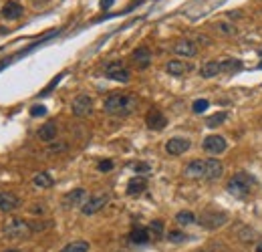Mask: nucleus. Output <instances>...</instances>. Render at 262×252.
<instances>
[{
	"instance_id": "obj_13",
	"label": "nucleus",
	"mask_w": 262,
	"mask_h": 252,
	"mask_svg": "<svg viewBox=\"0 0 262 252\" xmlns=\"http://www.w3.org/2000/svg\"><path fill=\"white\" fill-rule=\"evenodd\" d=\"M174 53L180 55V57H196L198 55V46H196L194 40L184 38V40H178L174 44Z\"/></svg>"
},
{
	"instance_id": "obj_41",
	"label": "nucleus",
	"mask_w": 262,
	"mask_h": 252,
	"mask_svg": "<svg viewBox=\"0 0 262 252\" xmlns=\"http://www.w3.org/2000/svg\"><path fill=\"white\" fill-rule=\"evenodd\" d=\"M258 69H262V63H260V65H258Z\"/></svg>"
},
{
	"instance_id": "obj_33",
	"label": "nucleus",
	"mask_w": 262,
	"mask_h": 252,
	"mask_svg": "<svg viewBox=\"0 0 262 252\" xmlns=\"http://www.w3.org/2000/svg\"><path fill=\"white\" fill-rule=\"evenodd\" d=\"M67 149V143H52L48 147V154H59V151H65Z\"/></svg>"
},
{
	"instance_id": "obj_30",
	"label": "nucleus",
	"mask_w": 262,
	"mask_h": 252,
	"mask_svg": "<svg viewBox=\"0 0 262 252\" xmlns=\"http://www.w3.org/2000/svg\"><path fill=\"white\" fill-rule=\"evenodd\" d=\"M149 230H151L157 238H160V236L164 234V222H162V220H153V222L149 224Z\"/></svg>"
},
{
	"instance_id": "obj_17",
	"label": "nucleus",
	"mask_w": 262,
	"mask_h": 252,
	"mask_svg": "<svg viewBox=\"0 0 262 252\" xmlns=\"http://www.w3.org/2000/svg\"><path fill=\"white\" fill-rule=\"evenodd\" d=\"M55 137H57V123L55 121H48L38 129V139L40 141L50 143V141H55Z\"/></svg>"
},
{
	"instance_id": "obj_2",
	"label": "nucleus",
	"mask_w": 262,
	"mask_h": 252,
	"mask_svg": "<svg viewBox=\"0 0 262 252\" xmlns=\"http://www.w3.org/2000/svg\"><path fill=\"white\" fill-rule=\"evenodd\" d=\"M137 97L135 95H129V93H115V95H109L105 99L103 103V109L105 113L109 115H115V117H127L135 111L137 107Z\"/></svg>"
},
{
	"instance_id": "obj_9",
	"label": "nucleus",
	"mask_w": 262,
	"mask_h": 252,
	"mask_svg": "<svg viewBox=\"0 0 262 252\" xmlns=\"http://www.w3.org/2000/svg\"><path fill=\"white\" fill-rule=\"evenodd\" d=\"M190 147H192V141L188 137H172L166 143V151L170 156H182V154H186Z\"/></svg>"
},
{
	"instance_id": "obj_10",
	"label": "nucleus",
	"mask_w": 262,
	"mask_h": 252,
	"mask_svg": "<svg viewBox=\"0 0 262 252\" xmlns=\"http://www.w3.org/2000/svg\"><path fill=\"white\" fill-rule=\"evenodd\" d=\"M202 147L208 151V154H222V151H226L228 143L222 135H208L204 141H202Z\"/></svg>"
},
{
	"instance_id": "obj_20",
	"label": "nucleus",
	"mask_w": 262,
	"mask_h": 252,
	"mask_svg": "<svg viewBox=\"0 0 262 252\" xmlns=\"http://www.w3.org/2000/svg\"><path fill=\"white\" fill-rule=\"evenodd\" d=\"M218 73H220V63H216V61H208L200 69V77H204V79H212Z\"/></svg>"
},
{
	"instance_id": "obj_32",
	"label": "nucleus",
	"mask_w": 262,
	"mask_h": 252,
	"mask_svg": "<svg viewBox=\"0 0 262 252\" xmlns=\"http://www.w3.org/2000/svg\"><path fill=\"white\" fill-rule=\"evenodd\" d=\"M30 115L32 117H42V115H46V107L44 105H32L30 107Z\"/></svg>"
},
{
	"instance_id": "obj_37",
	"label": "nucleus",
	"mask_w": 262,
	"mask_h": 252,
	"mask_svg": "<svg viewBox=\"0 0 262 252\" xmlns=\"http://www.w3.org/2000/svg\"><path fill=\"white\" fill-rule=\"evenodd\" d=\"M147 170H149L147 164H137V166H135V172H147Z\"/></svg>"
},
{
	"instance_id": "obj_4",
	"label": "nucleus",
	"mask_w": 262,
	"mask_h": 252,
	"mask_svg": "<svg viewBox=\"0 0 262 252\" xmlns=\"http://www.w3.org/2000/svg\"><path fill=\"white\" fill-rule=\"evenodd\" d=\"M2 232H4V236L10 238V240H24V238H28V236L32 234V228H30L28 222H24V220H20V218H10V220L4 222Z\"/></svg>"
},
{
	"instance_id": "obj_22",
	"label": "nucleus",
	"mask_w": 262,
	"mask_h": 252,
	"mask_svg": "<svg viewBox=\"0 0 262 252\" xmlns=\"http://www.w3.org/2000/svg\"><path fill=\"white\" fill-rule=\"evenodd\" d=\"M89 242L87 240H75V242H69L67 246L61 248V252H89Z\"/></svg>"
},
{
	"instance_id": "obj_1",
	"label": "nucleus",
	"mask_w": 262,
	"mask_h": 252,
	"mask_svg": "<svg viewBox=\"0 0 262 252\" xmlns=\"http://www.w3.org/2000/svg\"><path fill=\"white\" fill-rule=\"evenodd\" d=\"M184 174L194 180H216L224 174V166L218 160H194L184 168Z\"/></svg>"
},
{
	"instance_id": "obj_27",
	"label": "nucleus",
	"mask_w": 262,
	"mask_h": 252,
	"mask_svg": "<svg viewBox=\"0 0 262 252\" xmlns=\"http://www.w3.org/2000/svg\"><path fill=\"white\" fill-rule=\"evenodd\" d=\"M238 238H240L242 242H252V240H256V232H254L252 228H248V226H242V228L238 230Z\"/></svg>"
},
{
	"instance_id": "obj_3",
	"label": "nucleus",
	"mask_w": 262,
	"mask_h": 252,
	"mask_svg": "<svg viewBox=\"0 0 262 252\" xmlns=\"http://www.w3.org/2000/svg\"><path fill=\"white\" fill-rule=\"evenodd\" d=\"M254 184H256V182H254V178H252L250 174L238 172V174H234V176L228 180L226 190H228L232 196H236V198H246V196L252 192Z\"/></svg>"
},
{
	"instance_id": "obj_7",
	"label": "nucleus",
	"mask_w": 262,
	"mask_h": 252,
	"mask_svg": "<svg viewBox=\"0 0 262 252\" xmlns=\"http://www.w3.org/2000/svg\"><path fill=\"white\" fill-rule=\"evenodd\" d=\"M105 75H107L109 79H113V81H119V83H127V81L131 79L129 69H125L121 61H113V63H109L107 67H105Z\"/></svg>"
},
{
	"instance_id": "obj_18",
	"label": "nucleus",
	"mask_w": 262,
	"mask_h": 252,
	"mask_svg": "<svg viewBox=\"0 0 262 252\" xmlns=\"http://www.w3.org/2000/svg\"><path fill=\"white\" fill-rule=\"evenodd\" d=\"M166 71H168L170 75H174V77H182L184 73L192 71V65H188V63H184V61H170V63L166 65Z\"/></svg>"
},
{
	"instance_id": "obj_6",
	"label": "nucleus",
	"mask_w": 262,
	"mask_h": 252,
	"mask_svg": "<svg viewBox=\"0 0 262 252\" xmlns=\"http://www.w3.org/2000/svg\"><path fill=\"white\" fill-rule=\"evenodd\" d=\"M107 204H109V196H107V194H99V196H93V198H89V200L85 202L83 208H81V212H83L85 216H91V214H97L99 210H103Z\"/></svg>"
},
{
	"instance_id": "obj_40",
	"label": "nucleus",
	"mask_w": 262,
	"mask_h": 252,
	"mask_svg": "<svg viewBox=\"0 0 262 252\" xmlns=\"http://www.w3.org/2000/svg\"><path fill=\"white\" fill-rule=\"evenodd\" d=\"M4 252H20V250H16V248H12V250H4Z\"/></svg>"
},
{
	"instance_id": "obj_26",
	"label": "nucleus",
	"mask_w": 262,
	"mask_h": 252,
	"mask_svg": "<svg viewBox=\"0 0 262 252\" xmlns=\"http://www.w3.org/2000/svg\"><path fill=\"white\" fill-rule=\"evenodd\" d=\"M176 222H178V224H182V226H190V224H194V222H196V216H194L192 212L184 210V212H178V214H176Z\"/></svg>"
},
{
	"instance_id": "obj_11",
	"label": "nucleus",
	"mask_w": 262,
	"mask_h": 252,
	"mask_svg": "<svg viewBox=\"0 0 262 252\" xmlns=\"http://www.w3.org/2000/svg\"><path fill=\"white\" fill-rule=\"evenodd\" d=\"M145 123H147V127L149 129H155V131H162L166 125H168V119H166V115L160 111V109H149L147 111V115H145Z\"/></svg>"
},
{
	"instance_id": "obj_23",
	"label": "nucleus",
	"mask_w": 262,
	"mask_h": 252,
	"mask_svg": "<svg viewBox=\"0 0 262 252\" xmlns=\"http://www.w3.org/2000/svg\"><path fill=\"white\" fill-rule=\"evenodd\" d=\"M240 69H242V61H238V59L220 61V73H236Z\"/></svg>"
},
{
	"instance_id": "obj_12",
	"label": "nucleus",
	"mask_w": 262,
	"mask_h": 252,
	"mask_svg": "<svg viewBox=\"0 0 262 252\" xmlns=\"http://www.w3.org/2000/svg\"><path fill=\"white\" fill-rule=\"evenodd\" d=\"M20 206V200L12 192H0V212H14Z\"/></svg>"
},
{
	"instance_id": "obj_15",
	"label": "nucleus",
	"mask_w": 262,
	"mask_h": 252,
	"mask_svg": "<svg viewBox=\"0 0 262 252\" xmlns=\"http://www.w3.org/2000/svg\"><path fill=\"white\" fill-rule=\"evenodd\" d=\"M133 63L139 67V69H147L151 65V50L147 46H139L133 50V55H131Z\"/></svg>"
},
{
	"instance_id": "obj_34",
	"label": "nucleus",
	"mask_w": 262,
	"mask_h": 252,
	"mask_svg": "<svg viewBox=\"0 0 262 252\" xmlns=\"http://www.w3.org/2000/svg\"><path fill=\"white\" fill-rule=\"evenodd\" d=\"M101 172H109L111 168H113V162H109V160H105V162H99V166H97Z\"/></svg>"
},
{
	"instance_id": "obj_28",
	"label": "nucleus",
	"mask_w": 262,
	"mask_h": 252,
	"mask_svg": "<svg viewBox=\"0 0 262 252\" xmlns=\"http://www.w3.org/2000/svg\"><path fill=\"white\" fill-rule=\"evenodd\" d=\"M200 252H230V248H228L226 244H222V242H212L210 246L202 248Z\"/></svg>"
},
{
	"instance_id": "obj_16",
	"label": "nucleus",
	"mask_w": 262,
	"mask_h": 252,
	"mask_svg": "<svg viewBox=\"0 0 262 252\" xmlns=\"http://www.w3.org/2000/svg\"><path fill=\"white\" fill-rule=\"evenodd\" d=\"M22 12H24V8L18 2H14V0H8V2L2 6V16L6 20H18L22 16Z\"/></svg>"
},
{
	"instance_id": "obj_5",
	"label": "nucleus",
	"mask_w": 262,
	"mask_h": 252,
	"mask_svg": "<svg viewBox=\"0 0 262 252\" xmlns=\"http://www.w3.org/2000/svg\"><path fill=\"white\" fill-rule=\"evenodd\" d=\"M228 222V214L226 212H220V210H204L202 214H200V218H198V224L202 226V228H206V230H216V228H220V226H224Z\"/></svg>"
},
{
	"instance_id": "obj_19",
	"label": "nucleus",
	"mask_w": 262,
	"mask_h": 252,
	"mask_svg": "<svg viewBox=\"0 0 262 252\" xmlns=\"http://www.w3.org/2000/svg\"><path fill=\"white\" fill-rule=\"evenodd\" d=\"M145 188H147L145 178L135 176V178H131V180H129V184H127V194H129V196H137V194H141Z\"/></svg>"
},
{
	"instance_id": "obj_35",
	"label": "nucleus",
	"mask_w": 262,
	"mask_h": 252,
	"mask_svg": "<svg viewBox=\"0 0 262 252\" xmlns=\"http://www.w3.org/2000/svg\"><path fill=\"white\" fill-rule=\"evenodd\" d=\"M218 28L224 32V34H232V28H230V24H226V22H222V24H218Z\"/></svg>"
},
{
	"instance_id": "obj_21",
	"label": "nucleus",
	"mask_w": 262,
	"mask_h": 252,
	"mask_svg": "<svg viewBox=\"0 0 262 252\" xmlns=\"http://www.w3.org/2000/svg\"><path fill=\"white\" fill-rule=\"evenodd\" d=\"M129 240L133 242V244H147L149 242V232H147V228H133L131 232H129Z\"/></svg>"
},
{
	"instance_id": "obj_14",
	"label": "nucleus",
	"mask_w": 262,
	"mask_h": 252,
	"mask_svg": "<svg viewBox=\"0 0 262 252\" xmlns=\"http://www.w3.org/2000/svg\"><path fill=\"white\" fill-rule=\"evenodd\" d=\"M87 198V192L83 188H77V190H71L69 194H65L63 198V206L65 208H73V206H81Z\"/></svg>"
},
{
	"instance_id": "obj_36",
	"label": "nucleus",
	"mask_w": 262,
	"mask_h": 252,
	"mask_svg": "<svg viewBox=\"0 0 262 252\" xmlns=\"http://www.w3.org/2000/svg\"><path fill=\"white\" fill-rule=\"evenodd\" d=\"M113 2H115V0H101V8L107 10L109 6H113Z\"/></svg>"
},
{
	"instance_id": "obj_25",
	"label": "nucleus",
	"mask_w": 262,
	"mask_h": 252,
	"mask_svg": "<svg viewBox=\"0 0 262 252\" xmlns=\"http://www.w3.org/2000/svg\"><path fill=\"white\" fill-rule=\"evenodd\" d=\"M226 117H228V113H226V111H218V113L210 115V117L206 119V125H208V127H218L220 123H224V121H226Z\"/></svg>"
},
{
	"instance_id": "obj_31",
	"label": "nucleus",
	"mask_w": 262,
	"mask_h": 252,
	"mask_svg": "<svg viewBox=\"0 0 262 252\" xmlns=\"http://www.w3.org/2000/svg\"><path fill=\"white\" fill-rule=\"evenodd\" d=\"M188 236L184 234V232H180V230H172V232H168V240L170 242H184Z\"/></svg>"
},
{
	"instance_id": "obj_38",
	"label": "nucleus",
	"mask_w": 262,
	"mask_h": 252,
	"mask_svg": "<svg viewBox=\"0 0 262 252\" xmlns=\"http://www.w3.org/2000/svg\"><path fill=\"white\" fill-rule=\"evenodd\" d=\"M198 40H200V42H206V44H210V42H212V40H210L208 36H198Z\"/></svg>"
},
{
	"instance_id": "obj_8",
	"label": "nucleus",
	"mask_w": 262,
	"mask_h": 252,
	"mask_svg": "<svg viewBox=\"0 0 262 252\" xmlns=\"http://www.w3.org/2000/svg\"><path fill=\"white\" fill-rule=\"evenodd\" d=\"M71 111H73L75 117H87V115H91V111H93V99L89 95H79L73 101Z\"/></svg>"
},
{
	"instance_id": "obj_24",
	"label": "nucleus",
	"mask_w": 262,
	"mask_h": 252,
	"mask_svg": "<svg viewBox=\"0 0 262 252\" xmlns=\"http://www.w3.org/2000/svg\"><path fill=\"white\" fill-rule=\"evenodd\" d=\"M32 184H34L36 188H50L55 182H52V178H50L46 172H38V174L32 178Z\"/></svg>"
},
{
	"instance_id": "obj_29",
	"label": "nucleus",
	"mask_w": 262,
	"mask_h": 252,
	"mask_svg": "<svg viewBox=\"0 0 262 252\" xmlns=\"http://www.w3.org/2000/svg\"><path fill=\"white\" fill-rule=\"evenodd\" d=\"M208 107H210V101L208 99H196L194 105H192V111L194 113H204Z\"/></svg>"
},
{
	"instance_id": "obj_39",
	"label": "nucleus",
	"mask_w": 262,
	"mask_h": 252,
	"mask_svg": "<svg viewBox=\"0 0 262 252\" xmlns=\"http://www.w3.org/2000/svg\"><path fill=\"white\" fill-rule=\"evenodd\" d=\"M256 252H262V242H260V244L256 246Z\"/></svg>"
}]
</instances>
